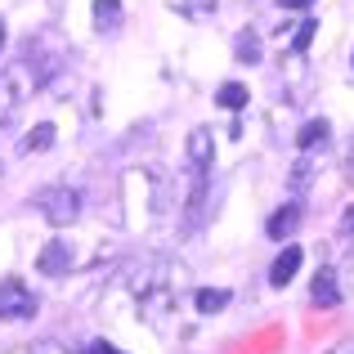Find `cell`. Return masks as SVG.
I'll use <instances>...</instances> for the list:
<instances>
[{
	"instance_id": "cell-1",
	"label": "cell",
	"mask_w": 354,
	"mask_h": 354,
	"mask_svg": "<svg viewBox=\"0 0 354 354\" xmlns=\"http://www.w3.org/2000/svg\"><path fill=\"white\" fill-rule=\"evenodd\" d=\"M45 81V68L32 59H18L9 72H0V126L14 121V108H23L36 95V86Z\"/></svg>"
},
{
	"instance_id": "cell-2",
	"label": "cell",
	"mask_w": 354,
	"mask_h": 354,
	"mask_svg": "<svg viewBox=\"0 0 354 354\" xmlns=\"http://www.w3.org/2000/svg\"><path fill=\"white\" fill-rule=\"evenodd\" d=\"M36 211H41L50 225H72V220L81 216V193L72 189V184H50V189L36 193Z\"/></svg>"
},
{
	"instance_id": "cell-3",
	"label": "cell",
	"mask_w": 354,
	"mask_h": 354,
	"mask_svg": "<svg viewBox=\"0 0 354 354\" xmlns=\"http://www.w3.org/2000/svg\"><path fill=\"white\" fill-rule=\"evenodd\" d=\"M36 310H41L36 292H27L18 278L0 283V319H36Z\"/></svg>"
},
{
	"instance_id": "cell-4",
	"label": "cell",
	"mask_w": 354,
	"mask_h": 354,
	"mask_svg": "<svg viewBox=\"0 0 354 354\" xmlns=\"http://www.w3.org/2000/svg\"><path fill=\"white\" fill-rule=\"evenodd\" d=\"M211 157H216V135H211V126H193V135H189V171L193 175H211Z\"/></svg>"
},
{
	"instance_id": "cell-5",
	"label": "cell",
	"mask_w": 354,
	"mask_h": 354,
	"mask_svg": "<svg viewBox=\"0 0 354 354\" xmlns=\"http://www.w3.org/2000/svg\"><path fill=\"white\" fill-rule=\"evenodd\" d=\"M310 301L319 305V310H337V305H341V283H337V269H319V274H314Z\"/></svg>"
},
{
	"instance_id": "cell-6",
	"label": "cell",
	"mask_w": 354,
	"mask_h": 354,
	"mask_svg": "<svg viewBox=\"0 0 354 354\" xmlns=\"http://www.w3.org/2000/svg\"><path fill=\"white\" fill-rule=\"evenodd\" d=\"M36 269H41V274H50V278L68 274V269H72V247H68V242H45L41 256H36Z\"/></svg>"
},
{
	"instance_id": "cell-7",
	"label": "cell",
	"mask_w": 354,
	"mask_h": 354,
	"mask_svg": "<svg viewBox=\"0 0 354 354\" xmlns=\"http://www.w3.org/2000/svg\"><path fill=\"white\" fill-rule=\"evenodd\" d=\"M296 229H301V202H287V207H278L274 216H269L265 234L274 238V242H283V238H292Z\"/></svg>"
},
{
	"instance_id": "cell-8",
	"label": "cell",
	"mask_w": 354,
	"mask_h": 354,
	"mask_svg": "<svg viewBox=\"0 0 354 354\" xmlns=\"http://www.w3.org/2000/svg\"><path fill=\"white\" fill-rule=\"evenodd\" d=\"M301 260H305V251H301V247H287L283 256L274 260V269H269V283H274V287H287L296 274H301Z\"/></svg>"
},
{
	"instance_id": "cell-9",
	"label": "cell",
	"mask_w": 354,
	"mask_h": 354,
	"mask_svg": "<svg viewBox=\"0 0 354 354\" xmlns=\"http://www.w3.org/2000/svg\"><path fill=\"white\" fill-rule=\"evenodd\" d=\"M328 135H332V126H328L323 117H314V121H305V126H301V135H296V148H301V153H314V148H319Z\"/></svg>"
},
{
	"instance_id": "cell-10",
	"label": "cell",
	"mask_w": 354,
	"mask_h": 354,
	"mask_svg": "<svg viewBox=\"0 0 354 354\" xmlns=\"http://www.w3.org/2000/svg\"><path fill=\"white\" fill-rule=\"evenodd\" d=\"M50 148H54V126L50 121H41L36 130L23 135V153H50Z\"/></svg>"
},
{
	"instance_id": "cell-11",
	"label": "cell",
	"mask_w": 354,
	"mask_h": 354,
	"mask_svg": "<svg viewBox=\"0 0 354 354\" xmlns=\"http://www.w3.org/2000/svg\"><path fill=\"white\" fill-rule=\"evenodd\" d=\"M193 305H198V314H220L229 305V292H220V287H202V292L193 296Z\"/></svg>"
},
{
	"instance_id": "cell-12",
	"label": "cell",
	"mask_w": 354,
	"mask_h": 354,
	"mask_svg": "<svg viewBox=\"0 0 354 354\" xmlns=\"http://www.w3.org/2000/svg\"><path fill=\"white\" fill-rule=\"evenodd\" d=\"M216 104L220 108H234V113H238V108H247V86H242V81H225V86L216 90Z\"/></svg>"
},
{
	"instance_id": "cell-13",
	"label": "cell",
	"mask_w": 354,
	"mask_h": 354,
	"mask_svg": "<svg viewBox=\"0 0 354 354\" xmlns=\"http://www.w3.org/2000/svg\"><path fill=\"white\" fill-rule=\"evenodd\" d=\"M121 23V0H95V27H117Z\"/></svg>"
},
{
	"instance_id": "cell-14",
	"label": "cell",
	"mask_w": 354,
	"mask_h": 354,
	"mask_svg": "<svg viewBox=\"0 0 354 354\" xmlns=\"http://www.w3.org/2000/svg\"><path fill=\"white\" fill-rule=\"evenodd\" d=\"M234 54H238L242 63H256V59H260V45H256V32H242V36H238V45H234Z\"/></svg>"
},
{
	"instance_id": "cell-15",
	"label": "cell",
	"mask_w": 354,
	"mask_h": 354,
	"mask_svg": "<svg viewBox=\"0 0 354 354\" xmlns=\"http://www.w3.org/2000/svg\"><path fill=\"white\" fill-rule=\"evenodd\" d=\"M314 32H319V23H314V18H305L301 32L292 36V50H296V54H305V50H310V41H314Z\"/></svg>"
},
{
	"instance_id": "cell-16",
	"label": "cell",
	"mask_w": 354,
	"mask_h": 354,
	"mask_svg": "<svg viewBox=\"0 0 354 354\" xmlns=\"http://www.w3.org/2000/svg\"><path fill=\"white\" fill-rule=\"evenodd\" d=\"M189 9H193V14H211V9H216V0H189Z\"/></svg>"
},
{
	"instance_id": "cell-17",
	"label": "cell",
	"mask_w": 354,
	"mask_h": 354,
	"mask_svg": "<svg viewBox=\"0 0 354 354\" xmlns=\"http://www.w3.org/2000/svg\"><path fill=\"white\" fill-rule=\"evenodd\" d=\"M90 354H121V350L108 346V341H95V346H90Z\"/></svg>"
},
{
	"instance_id": "cell-18",
	"label": "cell",
	"mask_w": 354,
	"mask_h": 354,
	"mask_svg": "<svg viewBox=\"0 0 354 354\" xmlns=\"http://www.w3.org/2000/svg\"><path fill=\"white\" fill-rule=\"evenodd\" d=\"M278 5H283V9H310L314 0H278Z\"/></svg>"
},
{
	"instance_id": "cell-19",
	"label": "cell",
	"mask_w": 354,
	"mask_h": 354,
	"mask_svg": "<svg viewBox=\"0 0 354 354\" xmlns=\"http://www.w3.org/2000/svg\"><path fill=\"white\" fill-rule=\"evenodd\" d=\"M328 354H354V341H341V346H332Z\"/></svg>"
},
{
	"instance_id": "cell-20",
	"label": "cell",
	"mask_w": 354,
	"mask_h": 354,
	"mask_svg": "<svg viewBox=\"0 0 354 354\" xmlns=\"http://www.w3.org/2000/svg\"><path fill=\"white\" fill-rule=\"evenodd\" d=\"M341 225H346V229H354V207H346V216H341Z\"/></svg>"
},
{
	"instance_id": "cell-21",
	"label": "cell",
	"mask_w": 354,
	"mask_h": 354,
	"mask_svg": "<svg viewBox=\"0 0 354 354\" xmlns=\"http://www.w3.org/2000/svg\"><path fill=\"white\" fill-rule=\"evenodd\" d=\"M5 36H9V32H5V18H0V50H5Z\"/></svg>"
}]
</instances>
